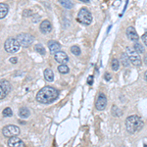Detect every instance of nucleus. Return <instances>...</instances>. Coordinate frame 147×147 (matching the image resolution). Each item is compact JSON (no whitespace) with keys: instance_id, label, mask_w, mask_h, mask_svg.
Segmentation results:
<instances>
[{"instance_id":"nucleus-17","label":"nucleus","mask_w":147,"mask_h":147,"mask_svg":"<svg viewBox=\"0 0 147 147\" xmlns=\"http://www.w3.org/2000/svg\"><path fill=\"white\" fill-rule=\"evenodd\" d=\"M8 13V6L5 3L0 4V19H3Z\"/></svg>"},{"instance_id":"nucleus-11","label":"nucleus","mask_w":147,"mask_h":147,"mask_svg":"<svg viewBox=\"0 0 147 147\" xmlns=\"http://www.w3.org/2000/svg\"><path fill=\"white\" fill-rule=\"evenodd\" d=\"M54 58L58 63L60 64H66L69 61V57L65 52L63 51H58L54 54Z\"/></svg>"},{"instance_id":"nucleus-26","label":"nucleus","mask_w":147,"mask_h":147,"mask_svg":"<svg viewBox=\"0 0 147 147\" xmlns=\"http://www.w3.org/2000/svg\"><path fill=\"white\" fill-rule=\"evenodd\" d=\"M112 114L115 116H120L121 112H120V110H118V108L116 107V106H113L112 107Z\"/></svg>"},{"instance_id":"nucleus-13","label":"nucleus","mask_w":147,"mask_h":147,"mask_svg":"<svg viewBox=\"0 0 147 147\" xmlns=\"http://www.w3.org/2000/svg\"><path fill=\"white\" fill-rule=\"evenodd\" d=\"M39 28H40V32L43 34H48L52 30V25L48 20H44L43 22H41V24H40Z\"/></svg>"},{"instance_id":"nucleus-22","label":"nucleus","mask_w":147,"mask_h":147,"mask_svg":"<svg viewBox=\"0 0 147 147\" xmlns=\"http://www.w3.org/2000/svg\"><path fill=\"white\" fill-rule=\"evenodd\" d=\"M35 51L38 52L39 54H41V55H45V49H44V47L42 44H36L34 47Z\"/></svg>"},{"instance_id":"nucleus-21","label":"nucleus","mask_w":147,"mask_h":147,"mask_svg":"<svg viewBox=\"0 0 147 147\" xmlns=\"http://www.w3.org/2000/svg\"><path fill=\"white\" fill-rule=\"evenodd\" d=\"M71 52L74 54L75 56H79L80 55V48L78 45H73L72 47H71Z\"/></svg>"},{"instance_id":"nucleus-4","label":"nucleus","mask_w":147,"mask_h":147,"mask_svg":"<svg viewBox=\"0 0 147 147\" xmlns=\"http://www.w3.org/2000/svg\"><path fill=\"white\" fill-rule=\"evenodd\" d=\"M78 21L82 25H90L92 22V16L86 8H82L78 14Z\"/></svg>"},{"instance_id":"nucleus-25","label":"nucleus","mask_w":147,"mask_h":147,"mask_svg":"<svg viewBox=\"0 0 147 147\" xmlns=\"http://www.w3.org/2000/svg\"><path fill=\"white\" fill-rule=\"evenodd\" d=\"M134 48L136 49V50L138 52V53H142V52H143V50H144L143 46H142L140 43H138V42H136V43L134 44Z\"/></svg>"},{"instance_id":"nucleus-29","label":"nucleus","mask_w":147,"mask_h":147,"mask_svg":"<svg viewBox=\"0 0 147 147\" xmlns=\"http://www.w3.org/2000/svg\"><path fill=\"white\" fill-rule=\"evenodd\" d=\"M10 62L13 63V64H16V63H17V58H16V57H13V58H11L10 59Z\"/></svg>"},{"instance_id":"nucleus-34","label":"nucleus","mask_w":147,"mask_h":147,"mask_svg":"<svg viewBox=\"0 0 147 147\" xmlns=\"http://www.w3.org/2000/svg\"><path fill=\"white\" fill-rule=\"evenodd\" d=\"M144 147H147V144H144Z\"/></svg>"},{"instance_id":"nucleus-14","label":"nucleus","mask_w":147,"mask_h":147,"mask_svg":"<svg viewBox=\"0 0 147 147\" xmlns=\"http://www.w3.org/2000/svg\"><path fill=\"white\" fill-rule=\"evenodd\" d=\"M48 48H49V50H50L51 53L55 54L56 52L60 51L61 45H60V43H58L57 41H54V40H50V41H48Z\"/></svg>"},{"instance_id":"nucleus-8","label":"nucleus","mask_w":147,"mask_h":147,"mask_svg":"<svg viewBox=\"0 0 147 147\" xmlns=\"http://www.w3.org/2000/svg\"><path fill=\"white\" fill-rule=\"evenodd\" d=\"M11 90V84L8 80H2L0 82V99H3L6 97L7 94Z\"/></svg>"},{"instance_id":"nucleus-31","label":"nucleus","mask_w":147,"mask_h":147,"mask_svg":"<svg viewBox=\"0 0 147 147\" xmlns=\"http://www.w3.org/2000/svg\"><path fill=\"white\" fill-rule=\"evenodd\" d=\"M92 80H93V77H92V76L88 78V80H88V84H92Z\"/></svg>"},{"instance_id":"nucleus-18","label":"nucleus","mask_w":147,"mask_h":147,"mask_svg":"<svg viewBox=\"0 0 147 147\" xmlns=\"http://www.w3.org/2000/svg\"><path fill=\"white\" fill-rule=\"evenodd\" d=\"M59 3L66 9H72L74 7V4L71 0H59Z\"/></svg>"},{"instance_id":"nucleus-2","label":"nucleus","mask_w":147,"mask_h":147,"mask_svg":"<svg viewBox=\"0 0 147 147\" xmlns=\"http://www.w3.org/2000/svg\"><path fill=\"white\" fill-rule=\"evenodd\" d=\"M125 127H127V131L130 134H134V132L138 131L143 127V121L141 120L140 117L136 115L129 116L125 120Z\"/></svg>"},{"instance_id":"nucleus-5","label":"nucleus","mask_w":147,"mask_h":147,"mask_svg":"<svg viewBox=\"0 0 147 147\" xmlns=\"http://www.w3.org/2000/svg\"><path fill=\"white\" fill-rule=\"evenodd\" d=\"M127 54L129 56L130 62L134 64L136 67H140L141 66V58L139 57V54L134 47H127Z\"/></svg>"},{"instance_id":"nucleus-30","label":"nucleus","mask_w":147,"mask_h":147,"mask_svg":"<svg viewBox=\"0 0 147 147\" xmlns=\"http://www.w3.org/2000/svg\"><path fill=\"white\" fill-rule=\"evenodd\" d=\"M143 62L145 63V65H147V53L144 54V57H143Z\"/></svg>"},{"instance_id":"nucleus-20","label":"nucleus","mask_w":147,"mask_h":147,"mask_svg":"<svg viewBox=\"0 0 147 147\" xmlns=\"http://www.w3.org/2000/svg\"><path fill=\"white\" fill-rule=\"evenodd\" d=\"M58 72L60 73V74H63V75H65V74H68L69 73L68 66L65 65V64H62V65L58 67Z\"/></svg>"},{"instance_id":"nucleus-32","label":"nucleus","mask_w":147,"mask_h":147,"mask_svg":"<svg viewBox=\"0 0 147 147\" xmlns=\"http://www.w3.org/2000/svg\"><path fill=\"white\" fill-rule=\"evenodd\" d=\"M144 80H145V82H147V71L144 74Z\"/></svg>"},{"instance_id":"nucleus-33","label":"nucleus","mask_w":147,"mask_h":147,"mask_svg":"<svg viewBox=\"0 0 147 147\" xmlns=\"http://www.w3.org/2000/svg\"><path fill=\"white\" fill-rule=\"evenodd\" d=\"M80 1L84 2V3H88V2H89V0H80Z\"/></svg>"},{"instance_id":"nucleus-10","label":"nucleus","mask_w":147,"mask_h":147,"mask_svg":"<svg viewBox=\"0 0 147 147\" xmlns=\"http://www.w3.org/2000/svg\"><path fill=\"white\" fill-rule=\"evenodd\" d=\"M9 147H25V143L22 139H20L17 136H12L9 137L8 140Z\"/></svg>"},{"instance_id":"nucleus-7","label":"nucleus","mask_w":147,"mask_h":147,"mask_svg":"<svg viewBox=\"0 0 147 147\" xmlns=\"http://www.w3.org/2000/svg\"><path fill=\"white\" fill-rule=\"evenodd\" d=\"M2 134H3V136H6V137L16 136L20 134V129H19L17 125H6V127H3V129H2Z\"/></svg>"},{"instance_id":"nucleus-28","label":"nucleus","mask_w":147,"mask_h":147,"mask_svg":"<svg viewBox=\"0 0 147 147\" xmlns=\"http://www.w3.org/2000/svg\"><path fill=\"white\" fill-rule=\"evenodd\" d=\"M105 80H107V82H108V80H111V75H110L109 73H107V74L105 75Z\"/></svg>"},{"instance_id":"nucleus-16","label":"nucleus","mask_w":147,"mask_h":147,"mask_svg":"<svg viewBox=\"0 0 147 147\" xmlns=\"http://www.w3.org/2000/svg\"><path fill=\"white\" fill-rule=\"evenodd\" d=\"M44 78H45V80L47 82H53L54 80V74L52 72L51 69H46L45 71H44Z\"/></svg>"},{"instance_id":"nucleus-12","label":"nucleus","mask_w":147,"mask_h":147,"mask_svg":"<svg viewBox=\"0 0 147 147\" xmlns=\"http://www.w3.org/2000/svg\"><path fill=\"white\" fill-rule=\"evenodd\" d=\"M127 37H129V40H131V41L134 42H137L138 41V34H137L136 28L134 27H129L127 28Z\"/></svg>"},{"instance_id":"nucleus-27","label":"nucleus","mask_w":147,"mask_h":147,"mask_svg":"<svg viewBox=\"0 0 147 147\" xmlns=\"http://www.w3.org/2000/svg\"><path fill=\"white\" fill-rule=\"evenodd\" d=\"M142 40H143V42L145 43V45L147 46V32H145V34L142 35Z\"/></svg>"},{"instance_id":"nucleus-15","label":"nucleus","mask_w":147,"mask_h":147,"mask_svg":"<svg viewBox=\"0 0 147 147\" xmlns=\"http://www.w3.org/2000/svg\"><path fill=\"white\" fill-rule=\"evenodd\" d=\"M19 117L20 118H23V119H27L28 117H30V110L27 108V107H22L19 109Z\"/></svg>"},{"instance_id":"nucleus-6","label":"nucleus","mask_w":147,"mask_h":147,"mask_svg":"<svg viewBox=\"0 0 147 147\" xmlns=\"http://www.w3.org/2000/svg\"><path fill=\"white\" fill-rule=\"evenodd\" d=\"M17 40L19 41V43L21 44V46L23 47H28L32 44L34 42V37L28 34H21L17 35Z\"/></svg>"},{"instance_id":"nucleus-9","label":"nucleus","mask_w":147,"mask_h":147,"mask_svg":"<svg viewBox=\"0 0 147 147\" xmlns=\"http://www.w3.org/2000/svg\"><path fill=\"white\" fill-rule=\"evenodd\" d=\"M106 105H107V98H106V95L103 93H100L96 100V104H95L96 109L99 111H102L106 108Z\"/></svg>"},{"instance_id":"nucleus-3","label":"nucleus","mask_w":147,"mask_h":147,"mask_svg":"<svg viewBox=\"0 0 147 147\" xmlns=\"http://www.w3.org/2000/svg\"><path fill=\"white\" fill-rule=\"evenodd\" d=\"M21 44L19 43L17 38H13V37H9L6 39L5 43H4V49L8 53H16L20 50Z\"/></svg>"},{"instance_id":"nucleus-24","label":"nucleus","mask_w":147,"mask_h":147,"mask_svg":"<svg viewBox=\"0 0 147 147\" xmlns=\"http://www.w3.org/2000/svg\"><path fill=\"white\" fill-rule=\"evenodd\" d=\"M2 114H3L4 117H11L12 115H13V112H12V109L7 107L4 109L3 111H2Z\"/></svg>"},{"instance_id":"nucleus-23","label":"nucleus","mask_w":147,"mask_h":147,"mask_svg":"<svg viewBox=\"0 0 147 147\" xmlns=\"http://www.w3.org/2000/svg\"><path fill=\"white\" fill-rule=\"evenodd\" d=\"M119 68H120L119 61H118L117 59H113V60H112V70L116 72V71L119 70Z\"/></svg>"},{"instance_id":"nucleus-19","label":"nucleus","mask_w":147,"mask_h":147,"mask_svg":"<svg viewBox=\"0 0 147 147\" xmlns=\"http://www.w3.org/2000/svg\"><path fill=\"white\" fill-rule=\"evenodd\" d=\"M122 64L125 66V67H129V63H130V60H129V56H127V53H124V54H122Z\"/></svg>"},{"instance_id":"nucleus-1","label":"nucleus","mask_w":147,"mask_h":147,"mask_svg":"<svg viewBox=\"0 0 147 147\" xmlns=\"http://www.w3.org/2000/svg\"><path fill=\"white\" fill-rule=\"evenodd\" d=\"M59 96V91L52 86H44L37 92L36 100L42 104H49L55 101Z\"/></svg>"}]
</instances>
